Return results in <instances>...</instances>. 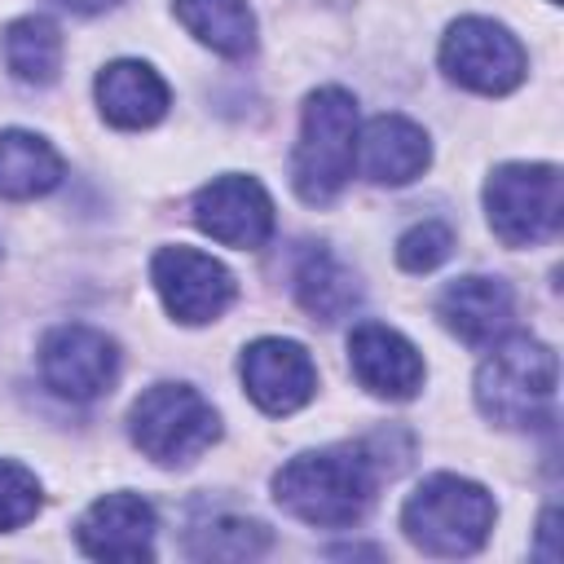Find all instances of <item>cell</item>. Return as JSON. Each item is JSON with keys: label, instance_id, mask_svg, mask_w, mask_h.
<instances>
[{"label": "cell", "instance_id": "cell-1", "mask_svg": "<svg viewBox=\"0 0 564 564\" xmlns=\"http://www.w3.org/2000/svg\"><path fill=\"white\" fill-rule=\"evenodd\" d=\"M273 498L304 524L348 529L366 516L375 498V458H366L361 449L295 454L273 476Z\"/></svg>", "mask_w": 564, "mask_h": 564}, {"label": "cell", "instance_id": "cell-2", "mask_svg": "<svg viewBox=\"0 0 564 564\" xmlns=\"http://www.w3.org/2000/svg\"><path fill=\"white\" fill-rule=\"evenodd\" d=\"M494 352L476 370V405L498 427H533L551 414L560 361L546 344L529 335H511L489 344Z\"/></svg>", "mask_w": 564, "mask_h": 564}, {"label": "cell", "instance_id": "cell-3", "mask_svg": "<svg viewBox=\"0 0 564 564\" xmlns=\"http://www.w3.org/2000/svg\"><path fill=\"white\" fill-rule=\"evenodd\" d=\"M401 529L427 555H471L494 529V498L467 476L436 471L405 498Z\"/></svg>", "mask_w": 564, "mask_h": 564}, {"label": "cell", "instance_id": "cell-4", "mask_svg": "<svg viewBox=\"0 0 564 564\" xmlns=\"http://www.w3.org/2000/svg\"><path fill=\"white\" fill-rule=\"evenodd\" d=\"M352 163H357V101L344 88H317L304 101L291 185L308 207H322L348 185Z\"/></svg>", "mask_w": 564, "mask_h": 564}, {"label": "cell", "instance_id": "cell-5", "mask_svg": "<svg viewBox=\"0 0 564 564\" xmlns=\"http://www.w3.org/2000/svg\"><path fill=\"white\" fill-rule=\"evenodd\" d=\"M128 432L145 458L176 467L212 449V441L220 436V419L189 383H154L137 397L128 414Z\"/></svg>", "mask_w": 564, "mask_h": 564}, {"label": "cell", "instance_id": "cell-6", "mask_svg": "<svg viewBox=\"0 0 564 564\" xmlns=\"http://www.w3.org/2000/svg\"><path fill=\"white\" fill-rule=\"evenodd\" d=\"M485 212L507 247H538L560 234L564 189L551 163H502L485 185Z\"/></svg>", "mask_w": 564, "mask_h": 564}, {"label": "cell", "instance_id": "cell-7", "mask_svg": "<svg viewBox=\"0 0 564 564\" xmlns=\"http://www.w3.org/2000/svg\"><path fill=\"white\" fill-rule=\"evenodd\" d=\"M441 66L454 84L502 97L524 79V48L507 26L489 18H458L441 44Z\"/></svg>", "mask_w": 564, "mask_h": 564}, {"label": "cell", "instance_id": "cell-8", "mask_svg": "<svg viewBox=\"0 0 564 564\" xmlns=\"http://www.w3.org/2000/svg\"><path fill=\"white\" fill-rule=\"evenodd\" d=\"M150 278L154 291L163 295V308L185 326L216 322L234 304V273L207 251H194L185 242L163 247L150 264Z\"/></svg>", "mask_w": 564, "mask_h": 564}, {"label": "cell", "instance_id": "cell-9", "mask_svg": "<svg viewBox=\"0 0 564 564\" xmlns=\"http://www.w3.org/2000/svg\"><path fill=\"white\" fill-rule=\"evenodd\" d=\"M40 375L57 397L93 401V397L110 392V383L119 375V348H115L110 335H101L93 326H79V322H66V326L44 335Z\"/></svg>", "mask_w": 564, "mask_h": 564}, {"label": "cell", "instance_id": "cell-10", "mask_svg": "<svg viewBox=\"0 0 564 564\" xmlns=\"http://www.w3.org/2000/svg\"><path fill=\"white\" fill-rule=\"evenodd\" d=\"M194 225L225 247L256 251L273 234V203L256 176H216L194 194Z\"/></svg>", "mask_w": 564, "mask_h": 564}, {"label": "cell", "instance_id": "cell-11", "mask_svg": "<svg viewBox=\"0 0 564 564\" xmlns=\"http://www.w3.org/2000/svg\"><path fill=\"white\" fill-rule=\"evenodd\" d=\"M242 388L264 414H291L317 392V366L295 339H256L242 352Z\"/></svg>", "mask_w": 564, "mask_h": 564}, {"label": "cell", "instance_id": "cell-12", "mask_svg": "<svg viewBox=\"0 0 564 564\" xmlns=\"http://www.w3.org/2000/svg\"><path fill=\"white\" fill-rule=\"evenodd\" d=\"M154 507L141 494H106L97 498L79 524V551L93 560H119V564H137L154 555Z\"/></svg>", "mask_w": 564, "mask_h": 564}, {"label": "cell", "instance_id": "cell-13", "mask_svg": "<svg viewBox=\"0 0 564 564\" xmlns=\"http://www.w3.org/2000/svg\"><path fill=\"white\" fill-rule=\"evenodd\" d=\"M348 366H352V375H357V383L366 392L388 397V401H405L423 383L419 348L401 330H392L383 322H361L348 335Z\"/></svg>", "mask_w": 564, "mask_h": 564}, {"label": "cell", "instance_id": "cell-14", "mask_svg": "<svg viewBox=\"0 0 564 564\" xmlns=\"http://www.w3.org/2000/svg\"><path fill=\"white\" fill-rule=\"evenodd\" d=\"M441 322L471 348H489L498 344L507 330H511V317H516V300H511V286L498 282V278H458L441 291Z\"/></svg>", "mask_w": 564, "mask_h": 564}, {"label": "cell", "instance_id": "cell-15", "mask_svg": "<svg viewBox=\"0 0 564 564\" xmlns=\"http://www.w3.org/2000/svg\"><path fill=\"white\" fill-rule=\"evenodd\" d=\"M357 154L375 185H410L432 163L427 132L405 115H375L357 137Z\"/></svg>", "mask_w": 564, "mask_h": 564}, {"label": "cell", "instance_id": "cell-16", "mask_svg": "<svg viewBox=\"0 0 564 564\" xmlns=\"http://www.w3.org/2000/svg\"><path fill=\"white\" fill-rule=\"evenodd\" d=\"M167 101H172L167 84L145 62L123 57L97 75V106L115 128H150L167 115Z\"/></svg>", "mask_w": 564, "mask_h": 564}, {"label": "cell", "instance_id": "cell-17", "mask_svg": "<svg viewBox=\"0 0 564 564\" xmlns=\"http://www.w3.org/2000/svg\"><path fill=\"white\" fill-rule=\"evenodd\" d=\"M62 181L57 150L22 128L0 132V198H35Z\"/></svg>", "mask_w": 564, "mask_h": 564}, {"label": "cell", "instance_id": "cell-18", "mask_svg": "<svg viewBox=\"0 0 564 564\" xmlns=\"http://www.w3.org/2000/svg\"><path fill=\"white\" fill-rule=\"evenodd\" d=\"M176 18L194 40L225 57H247L256 48V18L247 0H176Z\"/></svg>", "mask_w": 564, "mask_h": 564}, {"label": "cell", "instance_id": "cell-19", "mask_svg": "<svg viewBox=\"0 0 564 564\" xmlns=\"http://www.w3.org/2000/svg\"><path fill=\"white\" fill-rule=\"evenodd\" d=\"M295 295L304 313H313V322H339L357 308L361 286L330 251H308L295 269Z\"/></svg>", "mask_w": 564, "mask_h": 564}, {"label": "cell", "instance_id": "cell-20", "mask_svg": "<svg viewBox=\"0 0 564 564\" xmlns=\"http://www.w3.org/2000/svg\"><path fill=\"white\" fill-rule=\"evenodd\" d=\"M4 62L26 84H53L62 70V31L40 13L9 22L4 26Z\"/></svg>", "mask_w": 564, "mask_h": 564}, {"label": "cell", "instance_id": "cell-21", "mask_svg": "<svg viewBox=\"0 0 564 564\" xmlns=\"http://www.w3.org/2000/svg\"><path fill=\"white\" fill-rule=\"evenodd\" d=\"M260 551H269V529L247 516H216V520L189 529L194 560H251Z\"/></svg>", "mask_w": 564, "mask_h": 564}, {"label": "cell", "instance_id": "cell-22", "mask_svg": "<svg viewBox=\"0 0 564 564\" xmlns=\"http://www.w3.org/2000/svg\"><path fill=\"white\" fill-rule=\"evenodd\" d=\"M449 251H454L449 225H445V220H419L414 229L401 234V242H397V264H401L405 273H432L441 260H449Z\"/></svg>", "mask_w": 564, "mask_h": 564}, {"label": "cell", "instance_id": "cell-23", "mask_svg": "<svg viewBox=\"0 0 564 564\" xmlns=\"http://www.w3.org/2000/svg\"><path fill=\"white\" fill-rule=\"evenodd\" d=\"M40 511V480L22 463H0V533L26 524Z\"/></svg>", "mask_w": 564, "mask_h": 564}, {"label": "cell", "instance_id": "cell-24", "mask_svg": "<svg viewBox=\"0 0 564 564\" xmlns=\"http://www.w3.org/2000/svg\"><path fill=\"white\" fill-rule=\"evenodd\" d=\"M66 4H79V9H93V4H101V0H66Z\"/></svg>", "mask_w": 564, "mask_h": 564}, {"label": "cell", "instance_id": "cell-25", "mask_svg": "<svg viewBox=\"0 0 564 564\" xmlns=\"http://www.w3.org/2000/svg\"><path fill=\"white\" fill-rule=\"evenodd\" d=\"M551 4H555V0H551Z\"/></svg>", "mask_w": 564, "mask_h": 564}]
</instances>
